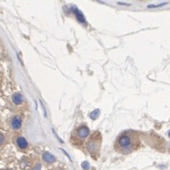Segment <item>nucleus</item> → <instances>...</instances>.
Here are the masks:
<instances>
[{"label": "nucleus", "instance_id": "obj_12", "mask_svg": "<svg viewBox=\"0 0 170 170\" xmlns=\"http://www.w3.org/2000/svg\"><path fill=\"white\" fill-rule=\"evenodd\" d=\"M4 140H5V136H4V134H2V133H0V145L3 144Z\"/></svg>", "mask_w": 170, "mask_h": 170}, {"label": "nucleus", "instance_id": "obj_9", "mask_svg": "<svg viewBox=\"0 0 170 170\" xmlns=\"http://www.w3.org/2000/svg\"><path fill=\"white\" fill-rule=\"evenodd\" d=\"M99 114H100L99 110H98V109H96V110L93 111L90 114V117H91L92 120H96V119H97V117L99 116Z\"/></svg>", "mask_w": 170, "mask_h": 170}, {"label": "nucleus", "instance_id": "obj_1", "mask_svg": "<svg viewBox=\"0 0 170 170\" xmlns=\"http://www.w3.org/2000/svg\"><path fill=\"white\" fill-rule=\"evenodd\" d=\"M118 146L123 153H129L131 151V141L129 135H122L118 140Z\"/></svg>", "mask_w": 170, "mask_h": 170}, {"label": "nucleus", "instance_id": "obj_8", "mask_svg": "<svg viewBox=\"0 0 170 170\" xmlns=\"http://www.w3.org/2000/svg\"><path fill=\"white\" fill-rule=\"evenodd\" d=\"M23 99H24V97H23V96L20 93H15L14 95L12 96V101H13V103L17 104V105L22 103Z\"/></svg>", "mask_w": 170, "mask_h": 170}, {"label": "nucleus", "instance_id": "obj_16", "mask_svg": "<svg viewBox=\"0 0 170 170\" xmlns=\"http://www.w3.org/2000/svg\"><path fill=\"white\" fill-rule=\"evenodd\" d=\"M6 170H11V169H6Z\"/></svg>", "mask_w": 170, "mask_h": 170}, {"label": "nucleus", "instance_id": "obj_15", "mask_svg": "<svg viewBox=\"0 0 170 170\" xmlns=\"http://www.w3.org/2000/svg\"><path fill=\"white\" fill-rule=\"evenodd\" d=\"M118 4L119 5H127V6H129V4H128V3H122V2H118Z\"/></svg>", "mask_w": 170, "mask_h": 170}, {"label": "nucleus", "instance_id": "obj_2", "mask_svg": "<svg viewBox=\"0 0 170 170\" xmlns=\"http://www.w3.org/2000/svg\"><path fill=\"white\" fill-rule=\"evenodd\" d=\"M11 128L13 129H19L22 125V119L20 116H14L11 122Z\"/></svg>", "mask_w": 170, "mask_h": 170}, {"label": "nucleus", "instance_id": "obj_13", "mask_svg": "<svg viewBox=\"0 0 170 170\" xmlns=\"http://www.w3.org/2000/svg\"><path fill=\"white\" fill-rule=\"evenodd\" d=\"M32 170H41V164H40V163H37Z\"/></svg>", "mask_w": 170, "mask_h": 170}, {"label": "nucleus", "instance_id": "obj_10", "mask_svg": "<svg viewBox=\"0 0 170 170\" xmlns=\"http://www.w3.org/2000/svg\"><path fill=\"white\" fill-rule=\"evenodd\" d=\"M81 167L83 168V170H89L90 164H89V163L87 161H85V162H83V163H81Z\"/></svg>", "mask_w": 170, "mask_h": 170}, {"label": "nucleus", "instance_id": "obj_5", "mask_svg": "<svg viewBox=\"0 0 170 170\" xmlns=\"http://www.w3.org/2000/svg\"><path fill=\"white\" fill-rule=\"evenodd\" d=\"M43 159H44V162H46L48 163H52L56 161L55 156H53L49 152H44V154H43Z\"/></svg>", "mask_w": 170, "mask_h": 170}, {"label": "nucleus", "instance_id": "obj_6", "mask_svg": "<svg viewBox=\"0 0 170 170\" xmlns=\"http://www.w3.org/2000/svg\"><path fill=\"white\" fill-rule=\"evenodd\" d=\"M16 144L19 147V148H21V149H25L27 147V142L24 137H18L16 139Z\"/></svg>", "mask_w": 170, "mask_h": 170}, {"label": "nucleus", "instance_id": "obj_7", "mask_svg": "<svg viewBox=\"0 0 170 170\" xmlns=\"http://www.w3.org/2000/svg\"><path fill=\"white\" fill-rule=\"evenodd\" d=\"M87 149L90 152H96L98 149V145H97V143L94 142V141H90L88 145H87Z\"/></svg>", "mask_w": 170, "mask_h": 170}, {"label": "nucleus", "instance_id": "obj_4", "mask_svg": "<svg viewBox=\"0 0 170 170\" xmlns=\"http://www.w3.org/2000/svg\"><path fill=\"white\" fill-rule=\"evenodd\" d=\"M71 11L74 12L75 15L77 16V18H78V20L79 21V22H80V23H85V22H86L84 15H83V13H82V12L79 11V10H78L77 8H71Z\"/></svg>", "mask_w": 170, "mask_h": 170}, {"label": "nucleus", "instance_id": "obj_11", "mask_svg": "<svg viewBox=\"0 0 170 170\" xmlns=\"http://www.w3.org/2000/svg\"><path fill=\"white\" fill-rule=\"evenodd\" d=\"M163 5H166V3H163V4H159V5H148V8H157V7H162Z\"/></svg>", "mask_w": 170, "mask_h": 170}, {"label": "nucleus", "instance_id": "obj_3", "mask_svg": "<svg viewBox=\"0 0 170 170\" xmlns=\"http://www.w3.org/2000/svg\"><path fill=\"white\" fill-rule=\"evenodd\" d=\"M78 135L79 138L81 139H84L89 135V129L88 127L86 126H81L79 129H78Z\"/></svg>", "mask_w": 170, "mask_h": 170}, {"label": "nucleus", "instance_id": "obj_14", "mask_svg": "<svg viewBox=\"0 0 170 170\" xmlns=\"http://www.w3.org/2000/svg\"><path fill=\"white\" fill-rule=\"evenodd\" d=\"M61 150H62V151H63V153H64V154H65V155L67 156V157H68V159L70 160V161H72V160H71V158H70V156H69V154H68V153H67V152L65 151V150H64V149H63V148H61Z\"/></svg>", "mask_w": 170, "mask_h": 170}]
</instances>
